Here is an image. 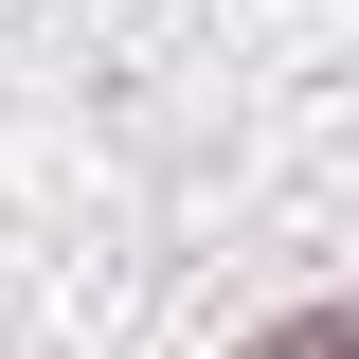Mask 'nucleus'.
Masks as SVG:
<instances>
[{"label": "nucleus", "instance_id": "nucleus-1", "mask_svg": "<svg viewBox=\"0 0 359 359\" xmlns=\"http://www.w3.org/2000/svg\"><path fill=\"white\" fill-rule=\"evenodd\" d=\"M252 359H359V323L323 306V323H287V341H252Z\"/></svg>", "mask_w": 359, "mask_h": 359}]
</instances>
